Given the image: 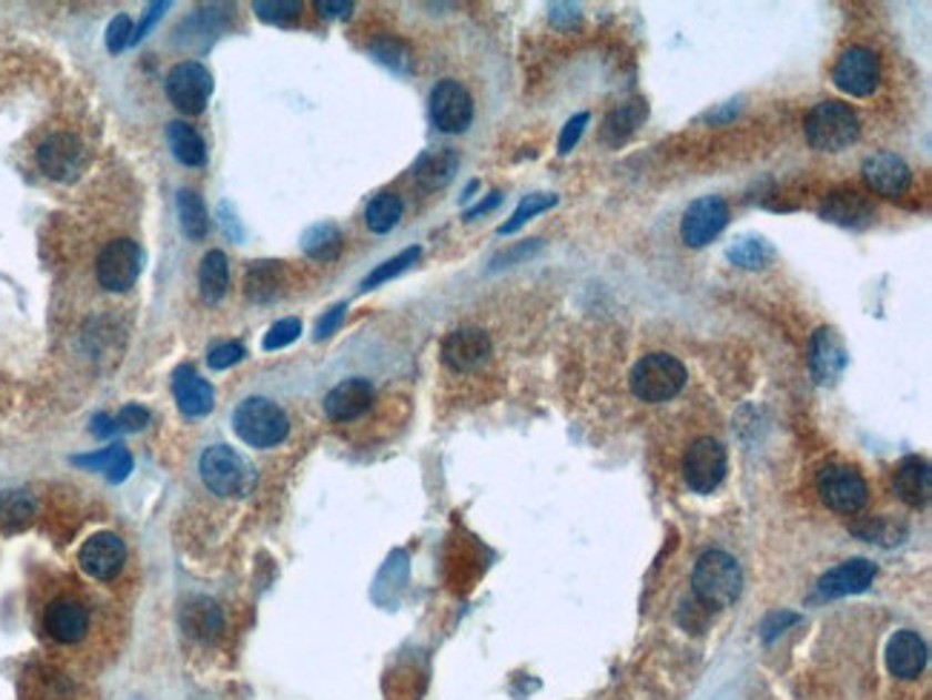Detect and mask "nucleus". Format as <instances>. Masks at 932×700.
<instances>
[{"mask_svg":"<svg viewBox=\"0 0 932 700\" xmlns=\"http://www.w3.org/2000/svg\"><path fill=\"white\" fill-rule=\"evenodd\" d=\"M875 580V566L863 557H855V560H847L841 566H835L832 571L818 580V597L821 600H835V597L847 595H861L867 591Z\"/></svg>","mask_w":932,"mask_h":700,"instance_id":"412c9836","label":"nucleus"},{"mask_svg":"<svg viewBox=\"0 0 932 700\" xmlns=\"http://www.w3.org/2000/svg\"><path fill=\"white\" fill-rule=\"evenodd\" d=\"M284 287V267L282 262H256L250 264L247 278H244V293L253 302H273Z\"/></svg>","mask_w":932,"mask_h":700,"instance_id":"cd10ccee","label":"nucleus"},{"mask_svg":"<svg viewBox=\"0 0 932 700\" xmlns=\"http://www.w3.org/2000/svg\"><path fill=\"white\" fill-rule=\"evenodd\" d=\"M887 666L895 678H919L926 666V643L910 629L895 631V638L887 646Z\"/></svg>","mask_w":932,"mask_h":700,"instance_id":"5701e85b","label":"nucleus"},{"mask_svg":"<svg viewBox=\"0 0 932 700\" xmlns=\"http://www.w3.org/2000/svg\"><path fill=\"white\" fill-rule=\"evenodd\" d=\"M92 430H95L98 437H107V434H112V430L118 428L115 425V419H110V416H95V419H92Z\"/></svg>","mask_w":932,"mask_h":700,"instance_id":"864d4df0","label":"nucleus"},{"mask_svg":"<svg viewBox=\"0 0 932 700\" xmlns=\"http://www.w3.org/2000/svg\"><path fill=\"white\" fill-rule=\"evenodd\" d=\"M371 55L394 72L411 70V49L399 41V38H376L371 43Z\"/></svg>","mask_w":932,"mask_h":700,"instance_id":"4c0bfd02","label":"nucleus"},{"mask_svg":"<svg viewBox=\"0 0 932 700\" xmlns=\"http://www.w3.org/2000/svg\"><path fill=\"white\" fill-rule=\"evenodd\" d=\"M490 356V336L479 327H459L443 339V362L448 368L468 374Z\"/></svg>","mask_w":932,"mask_h":700,"instance_id":"2eb2a0df","label":"nucleus"},{"mask_svg":"<svg viewBox=\"0 0 932 700\" xmlns=\"http://www.w3.org/2000/svg\"><path fill=\"white\" fill-rule=\"evenodd\" d=\"M227 282H230L227 256H224L222 250H210L207 256L201 258V271H199L201 298H204L207 305L222 302L224 293H227Z\"/></svg>","mask_w":932,"mask_h":700,"instance_id":"c85d7f7f","label":"nucleus"},{"mask_svg":"<svg viewBox=\"0 0 932 700\" xmlns=\"http://www.w3.org/2000/svg\"><path fill=\"white\" fill-rule=\"evenodd\" d=\"M691 589L703 609H726L732 606L743 589V571L732 555H726L720 548H711L700 555L695 575H691Z\"/></svg>","mask_w":932,"mask_h":700,"instance_id":"f257e3e1","label":"nucleus"},{"mask_svg":"<svg viewBox=\"0 0 932 700\" xmlns=\"http://www.w3.org/2000/svg\"><path fill=\"white\" fill-rule=\"evenodd\" d=\"M115 425L124 430L146 428V425H150V410L141 408V405H130V408H124L115 416Z\"/></svg>","mask_w":932,"mask_h":700,"instance_id":"a18cd8bd","label":"nucleus"},{"mask_svg":"<svg viewBox=\"0 0 932 700\" xmlns=\"http://www.w3.org/2000/svg\"><path fill=\"white\" fill-rule=\"evenodd\" d=\"M554 204H557V195H554V193H531V195H525L523 202L517 204V210H514L511 219H508V222H505L503 227H499V233H503V236H511V233H517V230L523 227L525 222H531L534 215L543 213V210H551Z\"/></svg>","mask_w":932,"mask_h":700,"instance_id":"c9c22d12","label":"nucleus"},{"mask_svg":"<svg viewBox=\"0 0 932 700\" xmlns=\"http://www.w3.org/2000/svg\"><path fill=\"white\" fill-rule=\"evenodd\" d=\"M38 166L52 181H75L87 166V150L72 132H55L38 146Z\"/></svg>","mask_w":932,"mask_h":700,"instance_id":"ddd939ff","label":"nucleus"},{"mask_svg":"<svg viewBox=\"0 0 932 700\" xmlns=\"http://www.w3.org/2000/svg\"><path fill=\"white\" fill-rule=\"evenodd\" d=\"M373 399H376V390L367 379L362 376H351V379L338 382L336 388L327 390L325 396V414L331 416L333 423H353L371 410Z\"/></svg>","mask_w":932,"mask_h":700,"instance_id":"f3484780","label":"nucleus"},{"mask_svg":"<svg viewBox=\"0 0 932 700\" xmlns=\"http://www.w3.org/2000/svg\"><path fill=\"white\" fill-rule=\"evenodd\" d=\"M213 95V75L199 61L175 63L166 75V98L184 115H199Z\"/></svg>","mask_w":932,"mask_h":700,"instance_id":"1a4fd4ad","label":"nucleus"},{"mask_svg":"<svg viewBox=\"0 0 932 700\" xmlns=\"http://www.w3.org/2000/svg\"><path fill=\"white\" fill-rule=\"evenodd\" d=\"M181 629L195 640H213L224 629L222 609L210 597H195L181 609Z\"/></svg>","mask_w":932,"mask_h":700,"instance_id":"bb28decb","label":"nucleus"},{"mask_svg":"<svg viewBox=\"0 0 932 700\" xmlns=\"http://www.w3.org/2000/svg\"><path fill=\"white\" fill-rule=\"evenodd\" d=\"M130 35H132L130 18H126V14H115L110 27H107V49H110L112 55L124 52V49L132 43Z\"/></svg>","mask_w":932,"mask_h":700,"instance_id":"37998d69","label":"nucleus"},{"mask_svg":"<svg viewBox=\"0 0 932 700\" xmlns=\"http://www.w3.org/2000/svg\"><path fill=\"white\" fill-rule=\"evenodd\" d=\"M539 247H543V242H539V239H531V242L517 244V247H511V250H505V253H499V256L494 258V267H503V264H511V262H517V258L531 256V253H537Z\"/></svg>","mask_w":932,"mask_h":700,"instance_id":"09e8293b","label":"nucleus"},{"mask_svg":"<svg viewBox=\"0 0 932 700\" xmlns=\"http://www.w3.org/2000/svg\"><path fill=\"white\" fill-rule=\"evenodd\" d=\"M402 219V199L396 193H379L367 204L365 224L371 233H391Z\"/></svg>","mask_w":932,"mask_h":700,"instance_id":"f704fd0d","label":"nucleus"},{"mask_svg":"<svg viewBox=\"0 0 932 700\" xmlns=\"http://www.w3.org/2000/svg\"><path fill=\"white\" fill-rule=\"evenodd\" d=\"M298 333H302V322H298V319H278L276 325L267 331L262 347H264V351H278V347H287L291 342L298 339Z\"/></svg>","mask_w":932,"mask_h":700,"instance_id":"a19ab883","label":"nucleus"},{"mask_svg":"<svg viewBox=\"0 0 932 700\" xmlns=\"http://www.w3.org/2000/svg\"><path fill=\"white\" fill-rule=\"evenodd\" d=\"M164 9H170V3H155V7L146 9L144 21H141V27H139V35L132 38V43H139L141 38H144L146 32H150V27H152V23H155V21H159L161 14H164Z\"/></svg>","mask_w":932,"mask_h":700,"instance_id":"3c124183","label":"nucleus"},{"mask_svg":"<svg viewBox=\"0 0 932 700\" xmlns=\"http://www.w3.org/2000/svg\"><path fill=\"white\" fill-rule=\"evenodd\" d=\"M821 219L838 224L847 230H863L875 222V207L861 190L855 187H838L827 195V202L821 204Z\"/></svg>","mask_w":932,"mask_h":700,"instance_id":"dca6fc26","label":"nucleus"},{"mask_svg":"<svg viewBox=\"0 0 932 700\" xmlns=\"http://www.w3.org/2000/svg\"><path fill=\"white\" fill-rule=\"evenodd\" d=\"M726 258L740 271H763L774 258V247L763 236H740L729 244Z\"/></svg>","mask_w":932,"mask_h":700,"instance_id":"2f4dec72","label":"nucleus"},{"mask_svg":"<svg viewBox=\"0 0 932 700\" xmlns=\"http://www.w3.org/2000/svg\"><path fill=\"white\" fill-rule=\"evenodd\" d=\"M686 385L683 362L671 354L642 356L631 371V390L642 403H669Z\"/></svg>","mask_w":932,"mask_h":700,"instance_id":"39448f33","label":"nucleus"},{"mask_svg":"<svg viewBox=\"0 0 932 700\" xmlns=\"http://www.w3.org/2000/svg\"><path fill=\"white\" fill-rule=\"evenodd\" d=\"M166 144L173 150L175 159L184 166H201L207 161V150H204V139L184 121H170L166 124Z\"/></svg>","mask_w":932,"mask_h":700,"instance_id":"c756f323","label":"nucleus"},{"mask_svg":"<svg viewBox=\"0 0 932 700\" xmlns=\"http://www.w3.org/2000/svg\"><path fill=\"white\" fill-rule=\"evenodd\" d=\"M459 170V155L450 146H434L416 159L414 179L422 190H443Z\"/></svg>","mask_w":932,"mask_h":700,"instance_id":"a878e982","label":"nucleus"},{"mask_svg":"<svg viewBox=\"0 0 932 700\" xmlns=\"http://www.w3.org/2000/svg\"><path fill=\"white\" fill-rule=\"evenodd\" d=\"M175 202H179V224L181 230H184V236L193 239V242L207 236L210 219L207 207L201 202V195L193 193V190H181Z\"/></svg>","mask_w":932,"mask_h":700,"instance_id":"473e14b6","label":"nucleus"},{"mask_svg":"<svg viewBox=\"0 0 932 700\" xmlns=\"http://www.w3.org/2000/svg\"><path fill=\"white\" fill-rule=\"evenodd\" d=\"M686 486L695 494H711L726 477V448L711 437H700L689 445L683 457Z\"/></svg>","mask_w":932,"mask_h":700,"instance_id":"9d476101","label":"nucleus"},{"mask_svg":"<svg viewBox=\"0 0 932 700\" xmlns=\"http://www.w3.org/2000/svg\"><path fill=\"white\" fill-rule=\"evenodd\" d=\"M141 264H144V253L132 239H115L98 253V282L101 287L112 293L130 291L141 276Z\"/></svg>","mask_w":932,"mask_h":700,"instance_id":"6e6552de","label":"nucleus"},{"mask_svg":"<svg viewBox=\"0 0 932 700\" xmlns=\"http://www.w3.org/2000/svg\"><path fill=\"white\" fill-rule=\"evenodd\" d=\"M892 488L910 508H924L930 503L932 494V471L926 459L906 457L898 463L895 477H892Z\"/></svg>","mask_w":932,"mask_h":700,"instance_id":"4be33fe9","label":"nucleus"},{"mask_svg":"<svg viewBox=\"0 0 932 700\" xmlns=\"http://www.w3.org/2000/svg\"><path fill=\"white\" fill-rule=\"evenodd\" d=\"M832 83L852 98H870L881 83V58L867 47H847L832 67Z\"/></svg>","mask_w":932,"mask_h":700,"instance_id":"0eeeda50","label":"nucleus"},{"mask_svg":"<svg viewBox=\"0 0 932 700\" xmlns=\"http://www.w3.org/2000/svg\"><path fill=\"white\" fill-rule=\"evenodd\" d=\"M729 224V204L720 195H700L689 204L680 222V239L689 247H706L711 239H718Z\"/></svg>","mask_w":932,"mask_h":700,"instance_id":"f8f14e48","label":"nucleus"},{"mask_svg":"<svg viewBox=\"0 0 932 700\" xmlns=\"http://www.w3.org/2000/svg\"><path fill=\"white\" fill-rule=\"evenodd\" d=\"M247 356V351H244L242 342H224V345L213 347L207 354V365L213 371H227L233 368V365H239V362Z\"/></svg>","mask_w":932,"mask_h":700,"instance_id":"79ce46f5","label":"nucleus"},{"mask_svg":"<svg viewBox=\"0 0 932 700\" xmlns=\"http://www.w3.org/2000/svg\"><path fill=\"white\" fill-rule=\"evenodd\" d=\"M43 629L58 643H78L90 629V611L83 609V603H78L75 597H58L43 611Z\"/></svg>","mask_w":932,"mask_h":700,"instance_id":"a211bd4d","label":"nucleus"},{"mask_svg":"<svg viewBox=\"0 0 932 700\" xmlns=\"http://www.w3.org/2000/svg\"><path fill=\"white\" fill-rule=\"evenodd\" d=\"M201 479L219 497H247L256 486V468L230 445H210L201 454Z\"/></svg>","mask_w":932,"mask_h":700,"instance_id":"7ed1b4c3","label":"nucleus"},{"mask_svg":"<svg viewBox=\"0 0 932 700\" xmlns=\"http://www.w3.org/2000/svg\"><path fill=\"white\" fill-rule=\"evenodd\" d=\"M316 9L325 18H347L353 12V3L351 0H316Z\"/></svg>","mask_w":932,"mask_h":700,"instance_id":"8fccbe9b","label":"nucleus"},{"mask_svg":"<svg viewBox=\"0 0 932 700\" xmlns=\"http://www.w3.org/2000/svg\"><path fill=\"white\" fill-rule=\"evenodd\" d=\"M863 179L878 195L898 199L910 190L912 170L901 155L895 153H872L863 161Z\"/></svg>","mask_w":932,"mask_h":700,"instance_id":"6ab92c4d","label":"nucleus"},{"mask_svg":"<svg viewBox=\"0 0 932 700\" xmlns=\"http://www.w3.org/2000/svg\"><path fill=\"white\" fill-rule=\"evenodd\" d=\"M126 560V548L124 540L112 531H98L90 540L83 542L81 551H78V562L81 569L87 571L95 580H112L118 571L124 569Z\"/></svg>","mask_w":932,"mask_h":700,"instance_id":"4468645a","label":"nucleus"},{"mask_svg":"<svg viewBox=\"0 0 932 700\" xmlns=\"http://www.w3.org/2000/svg\"><path fill=\"white\" fill-rule=\"evenodd\" d=\"M816 488L823 506L838 514H858L867 506V499H870L867 479H863L861 471L852 468V465H823L816 477Z\"/></svg>","mask_w":932,"mask_h":700,"instance_id":"423d86ee","label":"nucleus"},{"mask_svg":"<svg viewBox=\"0 0 932 700\" xmlns=\"http://www.w3.org/2000/svg\"><path fill=\"white\" fill-rule=\"evenodd\" d=\"M233 428L250 448H273L287 439L291 419L267 396H247L244 403L235 405Z\"/></svg>","mask_w":932,"mask_h":700,"instance_id":"20e7f679","label":"nucleus"},{"mask_svg":"<svg viewBox=\"0 0 932 700\" xmlns=\"http://www.w3.org/2000/svg\"><path fill=\"white\" fill-rule=\"evenodd\" d=\"M419 256H422V247L402 250L399 256L387 258L385 264H379V267H376V271H373L371 276H367L365 282H362V291H373V287L385 285V282H391V278H396V276H399V273L408 271L411 264H414Z\"/></svg>","mask_w":932,"mask_h":700,"instance_id":"58836bf2","label":"nucleus"},{"mask_svg":"<svg viewBox=\"0 0 932 700\" xmlns=\"http://www.w3.org/2000/svg\"><path fill=\"white\" fill-rule=\"evenodd\" d=\"M175 403L186 416H207L213 410L215 394L207 379H201L190 365H181L173 374Z\"/></svg>","mask_w":932,"mask_h":700,"instance_id":"b1692460","label":"nucleus"},{"mask_svg":"<svg viewBox=\"0 0 932 700\" xmlns=\"http://www.w3.org/2000/svg\"><path fill=\"white\" fill-rule=\"evenodd\" d=\"M302 250L304 256L313 258V262H336L338 253H342V230L331 222L313 224V227L304 230Z\"/></svg>","mask_w":932,"mask_h":700,"instance_id":"7c9ffc66","label":"nucleus"},{"mask_svg":"<svg viewBox=\"0 0 932 700\" xmlns=\"http://www.w3.org/2000/svg\"><path fill=\"white\" fill-rule=\"evenodd\" d=\"M256 14L267 23H287L293 18H298L302 12V3L298 0H256L253 3Z\"/></svg>","mask_w":932,"mask_h":700,"instance_id":"ea45409f","label":"nucleus"},{"mask_svg":"<svg viewBox=\"0 0 932 700\" xmlns=\"http://www.w3.org/2000/svg\"><path fill=\"white\" fill-rule=\"evenodd\" d=\"M75 465L92 468V471H104L110 483H121L130 474L132 459L121 445H110V448H101V452L90 454V457H75Z\"/></svg>","mask_w":932,"mask_h":700,"instance_id":"72a5a7b5","label":"nucleus"},{"mask_svg":"<svg viewBox=\"0 0 932 700\" xmlns=\"http://www.w3.org/2000/svg\"><path fill=\"white\" fill-rule=\"evenodd\" d=\"M499 202H503V195H499V193H490L488 199H485V202H479L477 207H470L468 213H465V222H474V219H479V215L490 213V210L497 207Z\"/></svg>","mask_w":932,"mask_h":700,"instance_id":"603ef678","label":"nucleus"},{"mask_svg":"<svg viewBox=\"0 0 932 700\" xmlns=\"http://www.w3.org/2000/svg\"><path fill=\"white\" fill-rule=\"evenodd\" d=\"M580 18V7H574V3H554L551 7V23L559 29H574Z\"/></svg>","mask_w":932,"mask_h":700,"instance_id":"49530a36","label":"nucleus"},{"mask_svg":"<svg viewBox=\"0 0 932 700\" xmlns=\"http://www.w3.org/2000/svg\"><path fill=\"white\" fill-rule=\"evenodd\" d=\"M847 347L832 327H818L809 342V368L818 385H832L847 368Z\"/></svg>","mask_w":932,"mask_h":700,"instance_id":"aec40b11","label":"nucleus"},{"mask_svg":"<svg viewBox=\"0 0 932 700\" xmlns=\"http://www.w3.org/2000/svg\"><path fill=\"white\" fill-rule=\"evenodd\" d=\"M345 311H347V305H336V307H331V311H327L325 316L316 322V339L318 342L327 339L331 333H336V327L342 325V319H345Z\"/></svg>","mask_w":932,"mask_h":700,"instance_id":"de8ad7c7","label":"nucleus"},{"mask_svg":"<svg viewBox=\"0 0 932 700\" xmlns=\"http://www.w3.org/2000/svg\"><path fill=\"white\" fill-rule=\"evenodd\" d=\"M588 124V112H577L574 119H568V124L563 126V132H559V153L568 155L577 146V141H580L582 130H586Z\"/></svg>","mask_w":932,"mask_h":700,"instance_id":"c03bdc74","label":"nucleus"},{"mask_svg":"<svg viewBox=\"0 0 932 700\" xmlns=\"http://www.w3.org/2000/svg\"><path fill=\"white\" fill-rule=\"evenodd\" d=\"M803 132H807L809 146L818 153H841V150L855 144L861 124H858V115L850 104L827 98V101H818L809 110Z\"/></svg>","mask_w":932,"mask_h":700,"instance_id":"f03ea898","label":"nucleus"},{"mask_svg":"<svg viewBox=\"0 0 932 700\" xmlns=\"http://www.w3.org/2000/svg\"><path fill=\"white\" fill-rule=\"evenodd\" d=\"M36 511V503L27 491H9L0 494V526L21 528L27 526L29 517Z\"/></svg>","mask_w":932,"mask_h":700,"instance_id":"e433bc0d","label":"nucleus"},{"mask_svg":"<svg viewBox=\"0 0 932 700\" xmlns=\"http://www.w3.org/2000/svg\"><path fill=\"white\" fill-rule=\"evenodd\" d=\"M649 119V104L635 98V101H626V104L615 106L608 112L606 121L600 126V141L606 146H620L635 135L642 126V121Z\"/></svg>","mask_w":932,"mask_h":700,"instance_id":"393cba45","label":"nucleus"},{"mask_svg":"<svg viewBox=\"0 0 932 700\" xmlns=\"http://www.w3.org/2000/svg\"><path fill=\"white\" fill-rule=\"evenodd\" d=\"M430 121L439 132L459 135L474 121V101L468 90L454 78H445L430 90Z\"/></svg>","mask_w":932,"mask_h":700,"instance_id":"9b49d317","label":"nucleus"}]
</instances>
